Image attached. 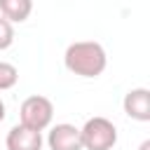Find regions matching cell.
<instances>
[{"label": "cell", "mask_w": 150, "mask_h": 150, "mask_svg": "<svg viewBox=\"0 0 150 150\" xmlns=\"http://www.w3.org/2000/svg\"><path fill=\"white\" fill-rule=\"evenodd\" d=\"M63 63L73 75L80 77H98L108 66V54L101 42L94 40H80L68 45L63 54Z\"/></svg>", "instance_id": "obj_1"}, {"label": "cell", "mask_w": 150, "mask_h": 150, "mask_svg": "<svg viewBox=\"0 0 150 150\" xmlns=\"http://www.w3.org/2000/svg\"><path fill=\"white\" fill-rule=\"evenodd\" d=\"M82 150H112L117 143V129L108 117H89L80 129Z\"/></svg>", "instance_id": "obj_2"}, {"label": "cell", "mask_w": 150, "mask_h": 150, "mask_svg": "<svg viewBox=\"0 0 150 150\" xmlns=\"http://www.w3.org/2000/svg\"><path fill=\"white\" fill-rule=\"evenodd\" d=\"M19 120L23 127L28 129H35V131H45L52 120H54V103L47 98V96H40V94H33L28 96L21 108H19Z\"/></svg>", "instance_id": "obj_3"}, {"label": "cell", "mask_w": 150, "mask_h": 150, "mask_svg": "<svg viewBox=\"0 0 150 150\" xmlns=\"http://www.w3.org/2000/svg\"><path fill=\"white\" fill-rule=\"evenodd\" d=\"M124 112L136 120V122H150V89L145 87H134L124 94L122 101Z\"/></svg>", "instance_id": "obj_4"}, {"label": "cell", "mask_w": 150, "mask_h": 150, "mask_svg": "<svg viewBox=\"0 0 150 150\" xmlns=\"http://www.w3.org/2000/svg\"><path fill=\"white\" fill-rule=\"evenodd\" d=\"M47 145H49V150H82L80 129L68 122L54 124L47 136Z\"/></svg>", "instance_id": "obj_5"}, {"label": "cell", "mask_w": 150, "mask_h": 150, "mask_svg": "<svg viewBox=\"0 0 150 150\" xmlns=\"http://www.w3.org/2000/svg\"><path fill=\"white\" fill-rule=\"evenodd\" d=\"M5 145H7V150H42V131L16 124L7 131Z\"/></svg>", "instance_id": "obj_6"}, {"label": "cell", "mask_w": 150, "mask_h": 150, "mask_svg": "<svg viewBox=\"0 0 150 150\" xmlns=\"http://www.w3.org/2000/svg\"><path fill=\"white\" fill-rule=\"evenodd\" d=\"M0 12L12 23H23L33 12V0H0Z\"/></svg>", "instance_id": "obj_7"}, {"label": "cell", "mask_w": 150, "mask_h": 150, "mask_svg": "<svg viewBox=\"0 0 150 150\" xmlns=\"http://www.w3.org/2000/svg\"><path fill=\"white\" fill-rule=\"evenodd\" d=\"M16 82H19V70H16V66H14V63H7V61H0V91L12 89Z\"/></svg>", "instance_id": "obj_8"}, {"label": "cell", "mask_w": 150, "mask_h": 150, "mask_svg": "<svg viewBox=\"0 0 150 150\" xmlns=\"http://www.w3.org/2000/svg\"><path fill=\"white\" fill-rule=\"evenodd\" d=\"M14 42V23L7 21L2 14H0V52L2 49H9Z\"/></svg>", "instance_id": "obj_9"}, {"label": "cell", "mask_w": 150, "mask_h": 150, "mask_svg": "<svg viewBox=\"0 0 150 150\" xmlns=\"http://www.w3.org/2000/svg\"><path fill=\"white\" fill-rule=\"evenodd\" d=\"M5 115H7V112H5V101H2V98H0V122H2V120H5Z\"/></svg>", "instance_id": "obj_10"}, {"label": "cell", "mask_w": 150, "mask_h": 150, "mask_svg": "<svg viewBox=\"0 0 150 150\" xmlns=\"http://www.w3.org/2000/svg\"><path fill=\"white\" fill-rule=\"evenodd\" d=\"M138 150H150V141H143V143H141V148H138Z\"/></svg>", "instance_id": "obj_11"}]
</instances>
